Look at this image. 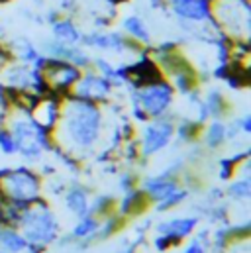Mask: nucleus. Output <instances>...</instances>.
<instances>
[{
	"mask_svg": "<svg viewBox=\"0 0 251 253\" xmlns=\"http://www.w3.org/2000/svg\"><path fill=\"white\" fill-rule=\"evenodd\" d=\"M112 204H114V198L112 196H98L94 200V204L88 206V212H92V216L94 214H106V212H110Z\"/></svg>",
	"mask_w": 251,
	"mask_h": 253,
	"instance_id": "obj_29",
	"label": "nucleus"
},
{
	"mask_svg": "<svg viewBox=\"0 0 251 253\" xmlns=\"http://www.w3.org/2000/svg\"><path fill=\"white\" fill-rule=\"evenodd\" d=\"M236 124H238V127H240L242 131L250 133L251 131V116H244V118H242V120H238Z\"/></svg>",
	"mask_w": 251,
	"mask_h": 253,
	"instance_id": "obj_33",
	"label": "nucleus"
},
{
	"mask_svg": "<svg viewBox=\"0 0 251 253\" xmlns=\"http://www.w3.org/2000/svg\"><path fill=\"white\" fill-rule=\"evenodd\" d=\"M151 2V8H157V10H167V0H149Z\"/></svg>",
	"mask_w": 251,
	"mask_h": 253,
	"instance_id": "obj_35",
	"label": "nucleus"
},
{
	"mask_svg": "<svg viewBox=\"0 0 251 253\" xmlns=\"http://www.w3.org/2000/svg\"><path fill=\"white\" fill-rule=\"evenodd\" d=\"M120 2H124V0H110V4H112V6H116V4H120Z\"/></svg>",
	"mask_w": 251,
	"mask_h": 253,
	"instance_id": "obj_37",
	"label": "nucleus"
},
{
	"mask_svg": "<svg viewBox=\"0 0 251 253\" xmlns=\"http://www.w3.org/2000/svg\"><path fill=\"white\" fill-rule=\"evenodd\" d=\"M20 226L24 228L26 242L30 244L45 246L57 238V220L42 198L24 208Z\"/></svg>",
	"mask_w": 251,
	"mask_h": 253,
	"instance_id": "obj_4",
	"label": "nucleus"
},
{
	"mask_svg": "<svg viewBox=\"0 0 251 253\" xmlns=\"http://www.w3.org/2000/svg\"><path fill=\"white\" fill-rule=\"evenodd\" d=\"M230 196H234V198H238V200H248L251 196V183L250 179L246 177V179H240V181H236V183H232L230 185Z\"/></svg>",
	"mask_w": 251,
	"mask_h": 253,
	"instance_id": "obj_25",
	"label": "nucleus"
},
{
	"mask_svg": "<svg viewBox=\"0 0 251 253\" xmlns=\"http://www.w3.org/2000/svg\"><path fill=\"white\" fill-rule=\"evenodd\" d=\"M0 248H4L6 252L10 253H18V252H24L28 248V242L16 230L0 228Z\"/></svg>",
	"mask_w": 251,
	"mask_h": 253,
	"instance_id": "obj_21",
	"label": "nucleus"
},
{
	"mask_svg": "<svg viewBox=\"0 0 251 253\" xmlns=\"http://www.w3.org/2000/svg\"><path fill=\"white\" fill-rule=\"evenodd\" d=\"M0 253H4V252H0Z\"/></svg>",
	"mask_w": 251,
	"mask_h": 253,
	"instance_id": "obj_40",
	"label": "nucleus"
},
{
	"mask_svg": "<svg viewBox=\"0 0 251 253\" xmlns=\"http://www.w3.org/2000/svg\"><path fill=\"white\" fill-rule=\"evenodd\" d=\"M0 151L6 153V155H14V153H18L16 139H14V135H12L8 129H0Z\"/></svg>",
	"mask_w": 251,
	"mask_h": 253,
	"instance_id": "obj_28",
	"label": "nucleus"
},
{
	"mask_svg": "<svg viewBox=\"0 0 251 253\" xmlns=\"http://www.w3.org/2000/svg\"><path fill=\"white\" fill-rule=\"evenodd\" d=\"M43 51H45L43 55L53 57V59L67 61V63L79 67L81 71L92 67V57H90L81 45H67V43L57 42V40H49V42L43 43Z\"/></svg>",
	"mask_w": 251,
	"mask_h": 253,
	"instance_id": "obj_11",
	"label": "nucleus"
},
{
	"mask_svg": "<svg viewBox=\"0 0 251 253\" xmlns=\"http://www.w3.org/2000/svg\"><path fill=\"white\" fill-rule=\"evenodd\" d=\"M175 88L169 81L159 79L155 83L133 88V104L139 106L147 118H161L173 104Z\"/></svg>",
	"mask_w": 251,
	"mask_h": 253,
	"instance_id": "obj_6",
	"label": "nucleus"
},
{
	"mask_svg": "<svg viewBox=\"0 0 251 253\" xmlns=\"http://www.w3.org/2000/svg\"><path fill=\"white\" fill-rule=\"evenodd\" d=\"M210 6H212V24L216 32H222L234 43L236 42L250 43V0H214Z\"/></svg>",
	"mask_w": 251,
	"mask_h": 253,
	"instance_id": "obj_2",
	"label": "nucleus"
},
{
	"mask_svg": "<svg viewBox=\"0 0 251 253\" xmlns=\"http://www.w3.org/2000/svg\"><path fill=\"white\" fill-rule=\"evenodd\" d=\"M40 177L34 171L26 167L0 171V196H4V200L28 206L40 198Z\"/></svg>",
	"mask_w": 251,
	"mask_h": 253,
	"instance_id": "obj_3",
	"label": "nucleus"
},
{
	"mask_svg": "<svg viewBox=\"0 0 251 253\" xmlns=\"http://www.w3.org/2000/svg\"><path fill=\"white\" fill-rule=\"evenodd\" d=\"M126 77H127V83H129L133 88L163 79L159 65L155 63V59L147 57V53H143V51H141V55H139V59H137L135 63L126 67Z\"/></svg>",
	"mask_w": 251,
	"mask_h": 253,
	"instance_id": "obj_12",
	"label": "nucleus"
},
{
	"mask_svg": "<svg viewBox=\"0 0 251 253\" xmlns=\"http://www.w3.org/2000/svg\"><path fill=\"white\" fill-rule=\"evenodd\" d=\"M10 53H12V57L16 55V57L22 61V65H30V67L43 55V53H42L32 42H28V40H16L14 51H10Z\"/></svg>",
	"mask_w": 251,
	"mask_h": 253,
	"instance_id": "obj_20",
	"label": "nucleus"
},
{
	"mask_svg": "<svg viewBox=\"0 0 251 253\" xmlns=\"http://www.w3.org/2000/svg\"><path fill=\"white\" fill-rule=\"evenodd\" d=\"M196 224H198L196 218H177V220H171L167 224H161L159 226V232L161 234H167V236H171L175 240H183V238H187L188 234L196 228Z\"/></svg>",
	"mask_w": 251,
	"mask_h": 253,
	"instance_id": "obj_17",
	"label": "nucleus"
},
{
	"mask_svg": "<svg viewBox=\"0 0 251 253\" xmlns=\"http://www.w3.org/2000/svg\"><path fill=\"white\" fill-rule=\"evenodd\" d=\"M10 133H12L14 139H16L18 153H22V155H24L26 159H30V161L40 159L42 151L51 147V143H49V131L38 126V124L32 120V116H30L28 120H18V122H14Z\"/></svg>",
	"mask_w": 251,
	"mask_h": 253,
	"instance_id": "obj_7",
	"label": "nucleus"
},
{
	"mask_svg": "<svg viewBox=\"0 0 251 253\" xmlns=\"http://www.w3.org/2000/svg\"><path fill=\"white\" fill-rule=\"evenodd\" d=\"M173 133H175V126L171 120L167 118H157L155 122H151L149 126H145L143 133H141V155L143 157H151L155 155L157 151L165 149L169 145V141L173 139Z\"/></svg>",
	"mask_w": 251,
	"mask_h": 253,
	"instance_id": "obj_8",
	"label": "nucleus"
},
{
	"mask_svg": "<svg viewBox=\"0 0 251 253\" xmlns=\"http://www.w3.org/2000/svg\"><path fill=\"white\" fill-rule=\"evenodd\" d=\"M200 127L202 124L200 122H183L179 129H177V133H179V139L181 141H194L196 137H198V133H200Z\"/></svg>",
	"mask_w": 251,
	"mask_h": 253,
	"instance_id": "obj_26",
	"label": "nucleus"
},
{
	"mask_svg": "<svg viewBox=\"0 0 251 253\" xmlns=\"http://www.w3.org/2000/svg\"><path fill=\"white\" fill-rule=\"evenodd\" d=\"M167 8L179 18L181 24H210L214 30L212 6L208 0H167Z\"/></svg>",
	"mask_w": 251,
	"mask_h": 253,
	"instance_id": "obj_9",
	"label": "nucleus"
},
{
	"mask_svg": "<svg viewBox=\"0 0 251 253\" xmlns=\"http://www.w3.org/2000/svg\"><path fill=\"white\" fill-rule=\"evenodd\" d=\"M59 120L63 135L73 149L86 151L98 141L102 127V112L96 102L67 94V102L59 114Z\"/></svg>",
	"mask_w": 251,
	"mask_h": 253,
	"instance_id": "obj_1",
	"label": "nucleus"
},
{
	"mask_svg": "<svg viewBox=\"0 0 251 253\" xmlns=\"http://www.w3.org/2000/svg\"><path fill=\"white\" fill-rule=\"evenodd\" d=\"M179 240H175V238H171V236H167V234H163V236H159L157 240H155V246H157V250L159 252H165L167 248H171V246H175Z\"/></svg>",
	"mask_w": 251,
	"mask_h": 253,
	"instance_id": "obj_30",
	"label": "nucleus"
},
{
	"mask_svg": "<svg viewBox=\"0 0 251 253\" xmlns=\"http://www.w3.org/2000/svg\"><path fill=\"white\" fill-rule=\"evenodd\" d=\"M204 104H206L208 116H212V118H222V116L226 114V110H228V102H226L224 94H220L218 90L208 92Z\"/></svg>",
	"mask_w": 251,
	"mask_h": 253,
	"instance_id": "obj_22",
	"label": "nucleus"
},
{
	"mask_svg": "<svg viewBox=\"0 0 251 253\" xmlns=\"http://www.w3.org/2000/svg\"><path fill=\"white\" fill-rule=\"evenodd\" d=\"M2 32H4V30H2V26H0V36H2Z\"/></svg>",
	"mask_w": 251,
	"mask_h": 253,
	"instance_id": "obj_39",
	"label": "nucleus"
},
{
	"mask_svg": "<svg viewBox=\"0 0 251 253\" xmlns=\"http://www.w3.org/2000/svg\"><path fill=\"white\" fill-rule=\"evenodd\" d=\"M226 131H228V127L226 124H222L220 120H214L208 129H206V133H204V141H206V145L208 147H220L228 137H226Z\"/></svg>",
	"mask_w": 251,
	"mask_h": 253,
	"instance_id": "obj_23",
	"label": "nucleus"
},
{
	"mask_svg": "<svg viewBox=\"0 0 251 253\" xmlns=\"http://www.w3.org/2000/svg\"><path fill=\"white\" fill-rule=\"evenodd\" d=\"M147 194L143 192V189H131L126 192L124 200H122V206H120V212L124 216H135L139 214L145 204H147Z\"/></svg>",
	"mask_w": 251,
	"mask_h": 253,
	"instance_id": "obj_18",
	"label": "nucleus"
},
{
	"mask_svg": "<svg viewBox=\"0 0 251 253\" xmlns=\"http://www.w3.org/2000/svg\"><path fill=\"white\" fill-rule=\"evenodd\" d=\"M110 92H112V83L94 71L83 73L73 86V96L90 102H102L110 96Z\"/></svg>",
	"mask_w": 251,
	"mask_h": 253,
	"instance_id": "obj_10",
	"label": "nucleus"
},
{
	"mask_svg": "<svg viewBox=\"0 0 251 253\" xmlns=\"http://www.w3.org/2000/svg\"><path fill=\"white\" fill-rule=\"evenodd\" d=\"M51 34H53V40L67 45H81V40H83V32L71 16H61L57 22H53Z\"/></svg>",
	"mask_w": 251,
	"mask_h": 253,
	"instance_id": "obj_15",
	"label": "nucleus"
},
{
	"mask_svg": "<svg viewBox=\"0 0 251 253\" xmlns=\"http://www.w3.org/2000/svg\"><path fill=\"white\" fill-rule=\"evenodd\" d=\"M36 69L42 71L43 75V81L49 88V94H69L75 86V83L81 79L83 71L75 65L67 63V61H61V59H53V57H47V55H42L36 63L32 65Z\"/></svg>",
	"mask_w": 251,
	"mask_h": 253,
	"instance_id": "obj_5",
	"label": "nucleus"
},
{
	"mask_svg": "<svg viewBox=\"0 0 251 253\" xmlns=\"http://www.w3.org/2000/svg\"><path fill=\"white\" fill-rule=\"evenodd\" d=\"M179 189L177 181L171 179V177H153V179H147L143 183V192L147 194L149 200H155V202H161L163 198H167L169 194H173L175 190Z\"/></svg>",
	"mask_w": 251,
	"mask_h": 253,
	"instance_id": "obj_16",
	"label": "nucleus"
},
{
	"mask_svg": "<svg viewBox=\"0 0 251 253\" xmlns=\"http://www.w3.org/2000/svg\"><path fill=\"white\" fill-rule=\"evenodd\" d=\"M124 253H133V248H131V250H129V252H124Z\"/></svg>",
	"mask_w": 251,
	"mask_h": 253,
	"instance_id": "obj_38",
	"label": "nucleus"
},
{
	"mask_svg": "<svg viewBox=\"0 0 251 253\" xmlns=\"http://www.w3.org/2000/svg\"><path fill=\"white\" fill-rule=\"evenodd\" d=\"M61 16H63L61 10H49V12L45 14V20H47V24L51 26V24H53V22H57V20H59Z\"/></svg>",
	"mask_w": 251,
	"mask_h": 253,
	"instance_id": "obj_34",
	"label": "nucleus"
},
{
	"mask_svg": "<svg viewBox=\"0 0 251 253\" xmlns=\"http://www.w3.org/2000/svg\"><path fill=\"white\" fill-rule=\"evenodd\" d=\"M188 196L187 190L183 189H177L173 194H169L167 198H163L161 202H159V206H157V210L159 212H165V210H169V208H173V206H177V204H181L185 198Z\"/></svg>",
	"mask_w": 251,
	"mask_h": 253,
	"instance_id": "obj_27",
	"label": "nucleus"
},
{
	"mask_svg": "<svg viewBox=\"0 0 251 253\" xmlns=\"http://www.w3.org/2000/svg\"><path fill=\"white\" fill-rule=\"evenodd\" d=\"M185 253H204V250L200 248V244H196V242H194L192 246H188L187 252H185Z\"/></svg>",
	"mask_w": 251,
	"mask_h": 253,
	"instance_id": "obj_36",
	"label": "nucleus"
},
{
	"mask_svg": "<svg viewBox=\"0 0 251 253\" xmlns=\"http://www.w3.org/2000/svg\"><path fill=\"white\" fill-rule=\"evenodd\" d=\"M120 226V218H110L108 222H106V226L102 228V238H106L108 234H112V232H116V228Z\"/></svg>",
	"mask_w": 251,
	"mask_h": 253,
	"instance_id": "obj_32",
	"label": "nucleus"
},
{
	"mask_svg": "<svg viewBox=\"0 0 251 253\" xmlns=\"http://www.w3.org/2000/svg\"><path fill=\"white\" fill-rule=\"evenodd\" d=\"M122 34L129 40L137 42L141 47H151V32L147 28V22L137 14H127L122 18Z\"/></svg>",
	"mask_w": 251,
	"mask_h": 253,
	"instance_id": "obj_14",
	"label": "nucleus"
},
{
	"mask_svg": "<svg viewBox=\"0 0 251 253\" xmlns=\"http://www.w3.org/2000/svg\"><path fill=\"white\" fill-rule=\"evenodd\" d=\"M59 114H61V106H59V96L55 94H47L45 100H40L36 104V108L30 112L32 120L40 127L51 131L59 122Z\"/></svg>",
	"mask_w": 251,
	"mask_h": 253,
	"instance_id": "obj_13",
	"label": "nucleus"
},
{
	"mask_svg": "<svg viewBox=\"0 0 251 253\" xmlns=\"http://www.w3.org/2000/svg\"><path fill=\"white\" fill-rule=\"evenodd\" d=\"M98 230V220L94 218V216H81V222L75 226V230H73V236L75 238H88V236H92L94 232Z\"/></svg>",
	"mask_w": 251,
	"mask_h": 253,
	"instance_id": "obj_24",
	"label": "nucleus"
},
{
	"mask_svg": "<svg viewBox=\"0 0 251 253\" xmlns=\"http://www.w3.org/2000/svg\"><path fill=\"white\" fill-rule=\"evenodd\" d=\"M120 189L122 190H131L135 189V177L131 175V173H126V175H122V179H120Z\"/></svg>",
	"mask_w": 251,
	"mask_h": 253,
	"instance_id": "obj_31",
	"label": "nucleus"
},
{
	"mask_svg": "<svg viewBox=\"0 0 251 253\" xmlns=\"http://www.w3.org/2000/svg\"><path fill=\"white\" fill-rule=\"evenodd\" d=\"M65 204H67V208L73 212V214H77V216H86L88 214V194H86V190L81 189V187H75V189H71L67 192V196H65Z\"/></svg>",
	"mask_w": 251,
	"mask_h": 253,
	"instance_id": "obj_19",
	"label": "nucleus"
}]
</instances>
